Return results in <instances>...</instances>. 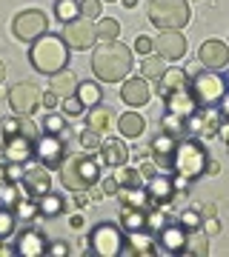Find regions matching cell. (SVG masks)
Masks as SVG:
<instances>
[{
    "label": "cell",
    "mask_w": 229,
    "mask_h": 257,
    "mask_svg": "<svg viewBox=\"0 0 229 257\" xmlns=\"http://www.w3.org/2000/svg\"><path fill=\"white\" fill-rule=\"evenodd\" d=\"M98 155H101V163L103 166L115 169V166H123L129 160V146L123 143V140H118V138H109V140H103V143H101Z\"/></svg>",
    "instance_id": "cb8c5ba5"
},
{
    "label": "cell",
    "mask_w": 229,
    "mask_h": 257,
    "mask_svg": "<svg viewBox=\"0 0 229 257\" xmlns=\"http://www.w3.org/2000/svg\"><path fill=\"white\" fill-rule=\"evenodd\" d=\"M57 103H60V97H57V94L52 92V89H49L46 94H40V106H43L46 111H52V109L57 106Z\"/></svg>",
    "instance_id": "7dc6e473"
},
{
    "label": "cell",
    "mask_w": 229,
    "mask_h": 257,
    "mask_svg": "<svg viewBox=\"0 0 229 257\" xmlns=\"http://www.w3.org/2000/svg\"><path fill=\"white\" fill-rule=\"evenodd\" d=\"M135 49H137V55H152V52H155V49H152V37H146V35H137Z\"/></svg>",
    "instance_id": "bcb514c9"
},
{
    "label": "cell",
    "mask_w": 229,
    "mask_h": 257,
    "mask_svg": "<svg viewBox=\"0 0 229 257\" xmlns=\"http://www.w3.org/2000/svg\"><path fill=\"white\" fill-rule=\"evenodd\" d=\"M49 89L63 100V97L74 94V89H78V74L69 72V69H63V72H57V74H49Z\"/></svg>",
    "instance_id": "4316f807"
},
{
    "label": "cell",
    "mask_w": 229,
    "mask_h": 257,
    "mask_svg": "<svg viewBox=\"0 0 229 257\" xmlns=\"http://www.w3.org/2000/svg\"><path fill=\"white\" fill-rule=\"evenodd\" d=\"M3 157H6V163H18L23 166L26 160L35 157V140L23 138V135H6L3 138Z\"/></svg>",
    "instance_id": "2e32d148"
},
{
    "label": "cell",
    "mask_w": 229,
    "mask_h": 257,
    "mask_svg": "<svg viewBox=\"0 0 229 257\" xmlns=\"http://www.w3.org/2000/svg\"><path fill=\"white\" fill-rule=\"evenodd\" d=\"M12 32H15L18 40L32 43V40H37L40 35L49 32V18H46V12H40V9H23L18 18L12 20Z\"/></svg>",
    "instance_id": "9c48e42d"
},
{
    "label": "cell",
    "mask_w": 229,
    "mask_h": 257,
    "mask_svg": "<svg viewBox=\"0 0 229 257\" xmlns=\"http://www.w3.org/2000/svg\"><path fill=\"white\" fill-rule=\"evenodd\" d=\"M66 251H69V248H66L63 243H55V246L49 243V251H46V254H66Z\"/></svg>",
    "instance_id": "db71d44e"
},
{
    "label": "cell",
    "mask_w": 229,
    "mask_h": 257,
    "mask_svg": "<svg viewBox=\"0 0 229 257\" xmlns=\"http://www.w3.org/2000/svg\"><path fill=\"white\" fill-rule=\"evenodd\" d=\"M123 254H129V257H155L158 254L155 234H152V231H126Z\"/></svg>",
    "instance_id": "ffe728a7"
},
{
    "label": "cell",
    "mask_w": 229,
    "mask_h": 257,
    "mask_svg": "<svg viewBox=\"0 0 229 257\" xmlns=\"http://www.w3.org/2000/svg\"><path fill=\"white\" fill-rule=\"evenodd\" d=\"M115 180H118L120 189H129V186H143L140 183V172L137 169H126V163L123 166H115Z\"/></svg>",
    "instance_id": "f35d334b"
},
{
    "label": "cell",
    "mask_w": 229,
    "mask_h": 257,
    "mask_svg": "<svg viewBox=\"0 0 229 257\" xmlns=\"http://www.w3.org/2000/svg\"><path fill=\"white\" fill-rule=\"evenodd\" d=\"M66 40V46L69 49H78V52H86V49H92L95 43H98V32H95V20L89 18H74L69 20V23H63V35H60Z\"/></svg>",
    "instance_id": "30bf717a"
},
{
    "label": "cell",
    "mask_w": 229,
    "mask_h": 257,
    "mask_svg": "<svg viewBox=\"0 0 229 257\" xmlns=\"http://www.w3.org/2000/svg\"><path fill=\"white\" fill-rule=\"evenodd\" d=\"M115 109H109V106H103V103H95V106H89V111H86V126L92 128V132H98V135H109L112 128H115Z\"/></svg>",
    "instance_id": "603a6c76"
},
{
    "label": "cell",
    "mask_w": 229,
    "mask_h": 257,
    "mask_svg": "<svg viewBox=\"0 0 229 257\" xmlns=\"http://www.w3.org/2000/svg\"><path fill=\"white\" fill-rule=\"evenodd\" d=\"M86 192H89L92 203H98V200H103V197H106V194H103V189H95V186H89V189H86Z\"/></svg>",
    "instance_id": "f5cc1de1"
},
{
    "label": "cell",
    "mask_w": 229,
    "mask_h": 257,
    "mask_svg": "<svg viewBox=\"0 0 229 257\" xmlns=\"http://www.w3.org/2000/svg\"><path fill=\"white\" fill-rule=\"evenodd\" d=\"M20 189L26 197H43L46 192H52V175H49V169L43 166H32L26 169L23 175H20Z\"/></svg>",
    "instance_id": "9a60e30c"
},
{
    "label": "cell",
    "mask_w": 229,
    "mask_h": 257,
    "mask_svg": "<svg viewBox=\"0 0 229 257\" xmlns=\"http://www.w3.org/2000/svg\"><path fill=\"white\" fill-rule=\"evenodd\" d=\"M201 226L206 229V237H209V234H218V231H220V223L215 220V217H203Z\"/></svg>",
    "instance_id": "681fc988"
},
{
    "label": "cell",
    "mask_w": 229,
    "mask_h": 257,
    "mask_svg": "<svg viewBox=\"0 0 229 257\" xmlns=\"http://www.w3.org/2000/svg\"><path fill=\"white\" fill-rule=\"evenodd\" d=\"M149 211L123 206V209H120V229H126V231H149Z\"/></svg>",
    "instance_id": "d4e9b609"
},
{
    "label": "cell",
    "mask_w": 229,
    "mask_h": 257,
    "mask_svg": "<svg viewBox=\"0 0 229 257\" xmlns=\"http://www.w3.org/2000/svg\"><path fill=\"white\" fill-rule=\"evenodd\" d=\"M178 223H181L186 231H198L201 229V223H203V217L195 209H189V211H183V214H178Z\"/></svg>",
    "instance_id": "ee69618b"
},
{
    "label": "cell",
    "mask_w": 229,
    "mask_h": 257,
    "mask_svg": "<svg viewBox=\"0 0 229 257\" xmlns=\"http://www.w3.org/2000/svg\"><path fill=\"white\" fill-rule=\"evenodd\" d=\"M55 18L60 23L81 18V0H55Z\"/></svg>",
    "instance_id": "d590c367"
},
{
    "label": "cell",
    "mask_w": 229,
    "mask_h": 257,
    "mask_svg": "<svg viewBox=\"0 0 229 257\" xmlns=\"http://www.w3.org/2000/svg\"><path fill=\"white\" fill-rule=\"evenodd\" d=\"M95 32H98V40L101 43H109V40H118L120 37V23L115 18H98Z\"/></svg>",
    "instance_id": "836d02e7"
},
{
    "label": "cell",
    "mask_w": 229,
    "mask_h": 257,
    "mask_svg": "<svg viewBox=\"0 0 229 257\" xmlns=\"http://www.w3.org/2000/svg\"><path fill=\"white\" fill-rule=\"evenodd\" d=\"M189 15L192 12L186 0H149V20L158 29H183Z\"/></svg>",
    "instance_id": "52a82bcc"
},
{
    "label": "cell",
    "mask_w": 229,
    "mask_h": 257,
    "mask_svg": "<svg viewBox=\"0 0 229 257\" xmlns=\"http://www.w3.org/2000/svg\"><path fill=\"white\" fill-rule=\"evenodd\" d=\"M101 143H103L101 135H98V132H92L89 126L81 132V146H83V152H92V155H95V152L101 149Z\"/></svg>",
    "instance_id": "b9f144b4"
},
{
    "label": "cell",
    "mask_w": 229,
    "mask_h": 257,
    "mask_svg": "<svg viewBox=\"0 0 229 257\" xmlns=\"http://www.w3.org/2000/svg\"><path fill=\"white\" fill-rule=\"evenodd\" d=\"M226 149H229V146H226Z\"/></svg>",
    "instance_id": "e7e4bbea"
},
{
    "label": "cell",
    "mask_w": 229,
    "mask_h": 257,
    "mask_svg": "<svg viewBox=\"0 0 229 257\" xmlns=\"http://www.w3.org/2000/svg\"><path fill=\"white\" fill-rule=\"evenodd\" d=\"M218 111H220V117H229V89H226V94H223V100L218 103Z\"/></svg>",
    "instance_id": "816d5d0a"
},
{
    "label": "cell",
    "mask_w": 229,
    "mask_h": 257,
    "mask_svg": "<svg viewBox=\"0 0 229 257\" xmlns=\"http://www.w3.org/2000/svg\"><path fill=\"white\" fill-rule=\"evenodd\" d=\"M137 172H140V177H152V175H158V166L155 163H143Z\"/></svg>",
    "instance_id": "f907efd6"
},
{
    "label": "cell",
    "mask_w": 229,
    "mask_h": 257,
    "mask_svg": "<svg viewBox=\"0 0 229 257\" xmlns=\"http://www.w3.org/2000/svg\"><path fill=\"white\" fill-rule=\"evenodd\" d=\"M183 254H209V240H206V234L189 231V237H186V248H183Z\"/></svg>",
    "instance_id": "ab89813d"
},
{
    "label": "cell",
    "mask_w": 229,
    "mask_h": 257,
    "mask_svg": "<svg viewBox=\"0 0 229 257\" xmlns=\"http://www.w3.org/2000/svg\"><path fill=\"white\" fill-rule=\"evenodd\" d=\"M40 132H46V135H66L69 123L60 114H55V111H46V117L40 120Z\"/></svg>",
    "instance_id": "74e56055"
},
{
    "label": "cell",
    "mask_w": 229,
    "mask_h": 257,
    "mask_svg": "<svg viewBox=\"0 0 229 257\" xmlns=\"http://www.w3.org/2000/svg\"><path fill=\"white\" fill-rule=\"evenodd\" d=\"M198 57H201V63L212 72H220V69H226L229 66V46L223 40H203L201 49H198Z\"/></svg>",
    "instance_id": "e0dca14e"
},
{
    "label": "cell",
    "mask_w": 229,
    "mask_h": 257,
    "mask_svg": "<svg viewBox=\"0 0 229 257\" xmlns=\"http://www.w3.org/2000/svg\"><path fill=\"white\" fill-rule=\"evenodd\" d=\"M223 77H226V86H229V74H223Z\"/></svg>",
    "instance_id": "6125c7cd"
},
{
    "label": "cell",
    "mask_w": 229,
    "mask_h": 257,
    "mask_svg": "<svg viewBox=\"0 0 229 257\" xmlns=\"http://www.w3.org/2000/svg\"><path fill=\"white\" fill-rule=\"evenodd\" d=\"M152 49L164 57L166 63H175L186 55V37L178 29H161V35L152 40Z\"/></svg>",
    "instance_id": "4fadbf2b"
},
{
    "label": "cell",
    "mask_w": 229,
    "mask_h": 257,
    "mask_svg": "<svg viewBox=\"0 0 229 257\" xmlns=\"http://www.w3.org/2000/svg\"><path fill=\"white\" fill-rule=\"evenodd\" d=\"M118 197H120V206H132V209H146V211H149V209H158L143 186H129V189H120Z\"/></svg>",
    "instance_id": "484cf974"
},
{
    "label": "cell",
    "mask_w": 229,
    "mask_h": 257,
    "mask_svg": "<svg viewBox=\"0 0 229 257\" xmlns=\"http://www.w3.org/2000/svg\"><path fill=\"white\" fill-rule=\"evenodd\" d=\"M143 128H146V120L140 117L137 111H126V114H120V117H118L120 138H140V135H143Z\"/></svg>",
    "instance_id": "83f0119b"
},
{
    "label": "cell",
    "mask_w": 229,
    "mask_h": 257,
    "mask_svg": "<svg viewBox=\"0 0 229 257\" xmlns=\"http://www.w3.org/2000/svg\"><path fill=\"white\" fill-rule=\"evenodd\" d=\"M143 189L149 192V197H152V203H155L158 209H161V206H166V203L178 194L172 175H166V172H158V175L146 177V186H143Z\"/></svg>",
    "instance_id": "d6986e66"
},
{
    "label": "cell",
    "mask_w": 229,
    "mask_h": 257,
    "mask_svg": "<svg viewBox=\"0 0 229 257\" xmlns=\"http://www.w3.org/2000/svg\"><path fill=\"white\" fill-rule=\"evenodd\" d=\"M186 237H189V231L183 229L178 220H175V223H164V226L155 231L158 251H166V254H183V248H186Z\"/></svg>",
    "instance_id": "5bb4252c"
},
{
    "label": "cell",
    "mask_w": 229,
    "mask_h": 257,
    "mask_svg": "<svg viewBox=\"0 0 229 257\" xmlns=\"http://www.w3.org/2000/svg\"><path fill=\"white\" fill-rule=\"evenodd\" d=\"M69 223H72V229H83V217L81 214H72V220Z\"/></svg>",
    "instance_id": "6f0895ef"
},
{
    "label": "cell",
    "mask_w": 229,
    "mask_h": 257,
    "mask_svg": "<svg viewBox=\"0 0 229 257\" xmlns=\"http://www.w3.org/2000/svg\"><path fill=\"white\" fill-rule=\"evenodd\" d=\"M201 217H215V206H212V203L201 206Z\"/></svg>",
    "instance_id": "9f6ffc18"
},
{
    "label": "cell",
    "mask_w": 229,
    "mask_h": 257,
    "mask_svg": "<svg viewBox=\"0 0 229 257\" xmlns=\"http://www.w3.org/2000/svg\"><path fill=\"white\" fill-rule=\"evenodd\" d=\"M126 231L115 223H98L89 231V254L95 257H120L123 254Z\"/></svg>",
    "instance_id": "8992f818"
},
{
    "label": "cell",
    "mask_w": 229,
    "mask_h": 257,
    "mask_svg": "<svg viewBox=\"0 0 229 257\" xmlns=\"http://www.w3.org/2000/svg\"><path fill=\"white\" fill-rule=\"evenodd\" d=\"M101 3H103V0H101ZM106 3H115V0H106Z\"/></svg>",
    "instance_id": "be15d7a7"
},
{
    "label": "cell",
    "mask_w": 229,
    "mask_h": 257,
    "mask_svg": "<svg viewBox=\"0 0 229 257\" xmlns=\"http://www.w3.org/2000/svg\"><path fill=\"white\" fill-rule=\"evenodd\" d=\"M60 109H63L66 117H78V114H83V109H86V106L81 103V97H78V94H69V97H63V100H60Z\"/></svg>",
    "instance_id": "7bdbcfd3"
},
{
    "label": "cell",
    "mask_w": 229,
    "mask_h": 257,
    "mask_svg": "<svg viewBox=\"0 0 229 257\" xmlns=\"http://www.w3.org/2000/svg\"><path fill=\"white\" fill-rule=\"evenodd\" d=\"M186 83H189V77H186L181 69H166V72L158 77V86H155V89H158V94L164 97V94L175 92V89H183Z\"/></svg>",
    "instance_id": "f1b7e54d"
},
{
    "label": "cell",
    "mask_w": 229,
    "mask_h": 257,
    "mask_svg": "<svg viewBox=\"0 0 229 257\" xmlns=\"http://www.w3.org/2000/svg\"><path fill=\"white\" fill-rule=\"evenodd\" d=\"M161 132H166V135H172V138H186L189 135V123H186V117H178V114H169L166 111L164 120H161Z\"/></svg>",
    "instance_id": "d6a6232c"
},
{
    "label": "cell",
    "mask_w": 229,
    "mask_h": 257,
    "mask_svg": "<svg viewBox=\"0 0 229 257\" xmlns=\"http://www.w3.org/2000/svg\"><path fill=\"white\" fill-rule=\"evenodd\" d=\"M164 72H166V60L161 55H146V57H143V63H140V74H143L146 80H158Z\"/></svg>",
    "instance_id": "e575fe53"
},
{
    "label": "cell",
    "mask_w": 229,
    "mask_h": 257,
    "mask_svg": "<svg viewBox=\"0 0 229 257\" xmlns=\"http://www.w3.org/2000/svg\"><path fill=\"white\" fill-rule=\"evenodd\" d=\"M0 180H9V166L0 163Z\"/></svg>",
    "instance_id": "680465c9"
},
{
    "label": "cell",
    "mask_w": 229,
    "mask_h": 257,
    "mask_svg": "<svg viewBox=\"0 0 229 257\" xmlns=\"http://www.w3.org/2000/svg\"><path fill=\"white\" fill-rule=\"evenodd\" d=\"M164 109L169 111V114H178V117H192L195 111H198V103H195V97L189 94V89L183 86V89H175V92L164 94Z\"/></svg>",
    "instance_id": "44dd1931"
},
{
    "label": "cell",
    "mask_w": 229,
    "mask_h": 257,
    "mask_svg": "<svg viewBox=\"0 0 229 257\" xmlns=\"http://www.w3.org/2000/svg\"><path fill=\"white\" fill-rule=\"evenodd\" d=\"M63 209H66V200L55 192H46L43 197H37V211H40V217H57V214H63Z\"/></svg>",
    "instance_id": "f546056e"
},
{
    "label": "cell",
    "mask_w": 229,
    "mask_h": 257,
    "mask_svg": "<svg viewBox=\"0 0 229 257\" xmlns=\"http://www.w3.org/2000/svg\"><path fill=\"white\" fill-rule=\"evenodd\" d=\"M69 46H66V40L55 32H46L40 35L37 40L29 43V63L32 69L40 74H57L63 72L66 66H69Z\"/></svg>",
    "instance_id": "7a4b0ae2"
},
{
    "label": "cell",
    "mask_w": 229,
    "mask_h": 257,
    "mask_svg": "<svg viewBox=\"0 0 229 257\" xmlns=\"http://www.w3.org/2000/svg\"><path fill=\"white\" fill-rule=\"evenodd\" d=\"M66 155H69V149H66L63 135H46V132H40V138L35 140V157L43 169H60Z\"/></svg>",
    "instance_id": "ba28073f"
},
{
    "label": "cell",
    "mask_w": 229,
    "mask_h": 257,
    "mask_svg": "<svg viewBox=\"0 0 229 257\" xmlns=\"http://www.w3.org/2000/svg\"><path fill=\"white\" fill-rule=\"evenodd\" d=\"M206 163H209V149L203 146V140L198 138H181L172 155V175L183 177V180H198L206 175Z\"/></svg>",
    "instance_id": "3957f363"
},
{
    "label": "cell",
    "mask_w": 229,
    "mask_h": 257,
    "mask_svg": "<svg viewBox=\"0 0 229 257\" xmlns=\"http://www.w3.org/2000/svg\"><path fill=\"white\" fill-rule=\"evenodd\" d=\"M206 175H212V177L220 175V163L218 160H209V163H206Z\"/></svg>",
    "instance_id": "11a10c76"
},
{
    "label": "cell",
    "mask_w": 229,
    "mask_h": 257,
    "mask_svg": "<svg viewBox=\"0 0 229 257\" xmlns=\"http://www.w3.org/2000/svg\"><path fill=\"white\" fill-rule=\"evenodd\" d=\"M81 15L89 20L101 18V0H81Z\"/></svg>",
    "instance_id": "f6af8a7d"
},
{
    "label": "cell",
    "mask_w": 229,
    "mask_h": 257,
    "mask_svg": "<svg viewBox=\"0 0 229 257\" xmlns=\"http://www.w3.org/2000/svg\"><path fill=\"white\" fill-rule=\"evenodd\" d=\"M120 100L132 106V109H140L149 103V83L146 77H123V86H120Z\"/></svg>",
    "instance_id": "7402d4cb"
},
{
    "label": "cell",
    "mask_w": 229,
    "mask_h": 257,
    "mask_svg": "<svg viewBox=\"0 0 229 257\" xmlns=\"http://www.w3.org/2000/svg\"><path fill=\"white\" fill-rule=\"evenodd\" d=\"M20 197H23V192H20V186L15 183V180H0V209L15 211V206L20 203Z\"/></svg>",
    "instance_id": "1f68e13d"
},
{
    "label": "cell",
    "mask_w": 229,
    "mask_h": 257,
    "mask_svg": "<svg viewBox=\"0 0 229 257\" xmlns=\"http://www.w3.org/2000/svg\"><path fill=\"white\" fill-rule=\"evenodd\" d=\"M186 89H189V94L195 97V103H198V109H212V106H218L220 100H223V94H226V77L218 72H212V69H206V72H198L189 77V83H186Z\"/></svg>",
    "instance_id": "5b68a950"
},
{
    "label": "cell",
    "mask_w": 229,
    "mask_h": 257,
    "mask_svg": "<svg viewBox=\"0 0 229 257\" xmlns=\"http://www.w3.org/2000/svg\"><path fill=\"white\" fill-rule=\"evenodd\" d=\"M6 80V63H3V60H0V83Z\"/></svg>",
    "instance_id": "94428289"
},
{
    "label": "cell",
    "mask_w": 229,
    "mask_h": 257,
    "mask_svg": "<svg viewBox=\"0 0 229 257\" xmlns=\"http://www.w3.org/2000/svg\"><path fill=\"white\" fill-rule=\"evenodd\" d=\"M120 3H123L126 9H135V6H137V0H120Z\"/></svg>",
    "instance_id": "91938a15"
},
{
    "label": "cell",
    "mask_w": 229,
    "mask_h": 257,
    "mask_svg": "<svg viewBox=\"0 0 229 257\" xmlns=\"http://www.w3.org/2000/svg\"><path fill=\"white\" fill-rule=\"evenodd\" d=\"M15 254L20 257H43L49 251V237H46L40 229H20L15 231Z\"/></svg>",
    "instance_id": "7c38bea8"
},
{
    "label": "cell",
    "mask_w": 229,
    "mask_h": 257,
    "mask_svg": "<svg viewBox=\"0 0 229 257\" xmlns=\"http://www.w3.org/2000/svg\"><path fill=\"white\" fill-rule=\"evenodd\" d=\"M101 189H103V194H106V197H118V192H120V186H118V180H115V177H106V180L101 183Z\"/></svg>",
    "instance_id": "c3c4849f"
},
{
    "label": "cell",
    "mask_w": 229,
    "mask_h": 257,
    "mask_svg": "<svg viewBox=\"0 0 229 257\" xmlns=\"http://www.w3.org/2000/svg\"><path fill=\"white\" fill-rule=\"evenodd\" d=\"M15 231H18V214L12 209H0V243L12 240Z\"/></svg>",
    "instance_id": "8d00e7d4"
},
{
    "label": "cell",
    "mask_w": 229,
    "mask_h": 257,
    "mask_svg": "<svg viewBox=\"0 0 229 257\" xmlns=\"http://www.w3.org/2000/svg\"><path fill=\"white\" fill-rule=\"evenodd\" d=\"M132 72V52L120 40H109L92 52V74L101 83H120Z\"/></svg>",
    "instance_id": "6da1fadb"
},
{
    "label": "cell",
    "mask_w": 229,
    "mask_h": 257,
    "mask_svg": "<svg viewBox=\"0 0 229 257\" xmlns=\"http://www.w3.org/2000/svg\"><path fill=\"white\" fill-rule=\"evenodd\" d=\"M40 89L35 83H15L9 89V103H12V111L15 114H35L40 109Z\"/></svg>",
    "instance_id": "8fae6325"
},
{
    "label": "cell",
    "mask_w": 229,
    "mask_h": 257,
    "mask_svg": "<svg viewBox=\"0 0 229 257\" xmlns=\"http://www.w3.org/2000/svg\"><path fill=\"white\" fill-rule=\"evenodd\" d=\"M74 94L81 97V103L89 109V106H95V103H101L103 100V92H101V83H95V80H78V89H74Z\"/></svg>",
    "instance_id": "4dcf8cb0"
},
{
    "label": "cell",
    "mask_w": 229,
    "mask_h": 257,
    "mask_svg": "<svg viewBox=\"0 0 229 257\" xmlns=\"http://www.w3.org/2000/svg\"><path fill=\"white\" fill-rule=\"evenodd\" d=\"M175 146H178V138L166 135V132H158L152 143H149V152L155 157V163L161 166V172L172 175V155H175Z\"/></svg>",
    "instance_id": "ac0fdd59"
},
{
    "label": "cell",
    "mask_w": 229,
    "mask_h": 257,
    "mask_svg": "<svg viewBox=\"0 0 229 257\" xmlns=\"http://www.w3.org/2000/svg\"><path fill=\"white\" fill-rule=\"evenodd\" d=\"M15 214H18V220H35V217H40L37 200L35 197H20V203L15 206Z\"/></svg>",
    "instance_id": "60d3db41"
},
{
    "label": "cell",
    "mask_w": 229,
    "mask_h": 257,
    "mask_svg": "<svg viewBox=\"0 0 229 257\" xmlns=\"http://www.w3.org/2000/svg\"><path fill=\"white\" fill-rule=\"evenodd\" d=\"M57 175H60V186L66 192L78 194L101 180V163L92 155H66V160L57 169Z\"/></svg>",
    "instance_id": "277c9868"
}]
</instances>
